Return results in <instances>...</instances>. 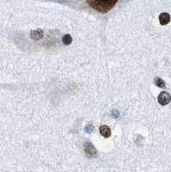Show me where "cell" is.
Wrapping results in <instances>:
<instances>
[{"mask_svg": "<svg viewBox=\"0 0 171 172\" xmlns=\"http://www.w3.org/2000/svg\"><path fill=\"white\" fill-rule=\"evenodd\" d=\"M92 9L100 13H107L112 10L119 0H86Z\"/></svg>", "mask_w": 171, "mask_h": 172, "instance_id": "6da1fadb", "label": "cell"}, {"mask_svg": "<svg viewBox=\"0 0 171 172\" xmlns=\"http://www.w3.org/2000/svg\"><path fill=\"white\" fill-rule=\"evenodd\" d=\"M170 102V95L166 91L161 92L158 96V102L160 103L161 105L164 106L169 104Z\"/></svg>", "mask_w": 171, "mask_h": 172, "instance_id": "7a4b0ae2", "label": "cell"}, {"mask_svg": "<svg viewBox=\"0 0 171 172\" xmlns=\"http://www.w3.org/2000/svg\"><path fill=\"white\" fill-rule=\"evenodd\" d=\"M84 150H85L86 154L89 157H95L96 155V150L94 147V145H92L90 142H86L84 145Z\"/></svg>", "mask_w": 171, "mask_h": 172, "instance_id": "3957f363", "label": "cell"}, {"mask_svg": "<svg viewBox=\"0 0 171 172\" xmlns=\"http://www.w3.org/2000/svg\"><path fill=\"white\" fill-rule=\"evenodd\" d=\"M100 134L104 137V138H109L111 136V129L107 125H103L100 127Z\"/></svg>", "mask_w": 171, "mask_h": 172, "instance_id": "277c9868", "label": "cell"}, {"mask_svg": "<svg viewBox=\"0 0 171 172\" xmlns=\"http://www.w3.org/2000/svg\"><path fill=\"white\" fill-rule=\"evenodd\" d=\"M159 22L162 25H166L170 22V16L168 13H162L159 16Z\"/></svg>", "mask_w": 171, "mask_h": 172, "instance_id": "5b68a950", "label": "cell"}, {"mask_svg": "<svg viewBox=\"0 0 171 172\" xmlns=\"http://www.w3.org/2000/svg\"><path fill=\"white\" fill-rule=\"evenodd\" d=\"M31 38L33 40H36V41H39L41 39L43 38V32L42 30L41 29H37V30H34L31 32Z\"/></svg>", "mask_w": 171, "mask_h": 172, "instance_id": "8992f818", "label": "cell"}, {"mask_svg": "<svg viewBox=\"0 0 171 172\" xmlns=\"http://www.w3.org/2000/svg\"><path fill=\"white\" fill-rule=\"evenodd\" d=\"M155 82H156V86H158L159 88H165V86H166L165 82L163 80L162 78H156Z\"/></svg>", "mask_w": 171, "mask_h": 172, "instance_id": "52a82bcc", "label": "cell"}, {"mask_svg": "<svg viewBox=\"0 0 171 172\" xmlns=\"http://www.w3.org/2000/svg\"><path fill=\"white\" fill-rule=\"evenodd\" d=\"M63 42H64V45H70L72 42V37L70 35H65L63 37Z\"/></svg>", "mask_w": 171, "mask_h": 172, "instance_id": "ba28073f", "label": "cell"}]
</instances>
